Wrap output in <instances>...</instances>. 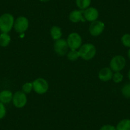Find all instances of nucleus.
<instances>
[{"mask_svg": "<svg viewBox=\"0 0 130 130\" xmlns=\"http://www.w3.org/2000/svg\"><path fill=\"white\" fill-rule=\"evenodd\" d=\"M14 18L10 13H4L0 17V30L2 32L8 33L14 25Z\"/></svg>", "mask_w": 130, "mask_h": 130, "instance_id": "f257e3e1", "label": "nucleus"}, {"mask_svg": "<svg viewBox=\"0 0 130 130\" xmlns=\"http://www.w3.org/2000/svg\"><path fill=\"white\" fill-rule=\"evenodd\" d=\"M79 48L78 52H79L80 57L86 61L91 60L96 55V47L92 43H86L82 45Z\"/></svg>", "mask_w": 130, "mask_h": 130, "instance_id": "f03ea898", "label": "nucleus"}, {"mask_svg": "<svg viewBox=\"0 0 130 130\" xmlns=\"http://www.w3.org/2000/svg\"><path fill=\"white\" fill-rule=\"evenodd\" d=\"M126 65V60L122 56H116L113 57L110 62V67L112 71L118 72L122 70Z\"/></svg>", "mask_w": 130, "mask_h": 130, "instance_id": "7ed1b4c3", "label": "nucleus"}, {"mask_svg": "<svg viewBox=\"0 0 130 130\" xmlns=\"http://www.w3.org/2000/svg\"><path fill=\"white\" fill-rule=\"evenodd\" d=\"M32 86L34 91L39 94L45 93L48 89V82L44 78H38L32 82Z\"/></svg>", "mask_w": 130, "mask_h": 130, "instance_id": "20e7f679", "label": "nucleus"}, {"mask_svg": "<svg viewBox=\"0 0 130 130\" xmlns=\"http://www.w3.org/2000/svg\"><path fill=\"white\" fill-rule=\"evenodd\" d=\"M67 43L71 49L77 50L82 46V38L77 32H72L68 36Z\"/></svg>", "mask_w": 130, "mask_h": 130, "instance_id": "39448f33", "label": "nucleus"}, {"mask_svg": "<svg viewBox=\"0 0 130 130\" xmlns=\"http://www.w3.org/2000/svg\"><path fill=\"white\" fill-rule=\"evenodd\" d=\"M68 45L67 41L65 40L64 39H60L56 40L54 45L55 52L59 56H63L64 55L66 54L68 49Z\"/></svg>", "mask_w": 130, "mask_h": 130, "instance_id": "423d86ee", "label": "nucleus"}, {"mask_svg": "<svg viewBox=\"0 0 130 130\" xmlns=\"http://www.w3.org/2000/svg\"><path fill=\"white\" fill-rule=\"evenodd\" d=\"M13 103L17 108H22L27 103V97L26 94L22 91H17L13 95Z\"/></svg>", "mask_w": 130, "mask_h": 130, "instance_id": "0eeeda50", "label": "nucleus"}, {"mask_svg": "<svg viewBox=\"0 0 130 130\" xmlns=\"http://www.w3.org/2000/svg\"><path fill=\"white\" fill-rule=\"evenodd\" d=\"M14 29L16 32L22 33L27 29L29 27V21L26 17H19L14 22Z\"/></svg>", "mask_w": 130, "mask_h": 130, "instance_id": "6e6552de", "label": "nucleus"}, {"mask_svg": "<svg viewBox=\"0 0 130 130\" xmlns=\"http://www.w3.org/2000/svg\"><path fill=\"white\" fill-rule=\"evenodd\" d=\"M105 28V24L103 22L100 21H94L89 27V32L91 35L98 37L102 33Z\"/></svg>", "mask_w": 130, "mask_h": 130, "instance_id": "1a4fd4ad", "label": "nucleus"}, {"mask_svg": "<svg viewBox=\"0 0 130 130\" xmlns=\"http://www.w3.org/2000/svg\"><path fill=\"white\" fill-rule=\"evenodd\" d=\"M84 16L85 19L87 20L89 22H94V21H97L99 13L96 8L94 7H89L87 9L84 10Z\"/></svg>", "mask_w": 130, "mask_h": 130, "instance_id": "9d476101", "label": "nucleus"}, {"mask_svg": "<svg viewBox=\"0 0 130 130\" xmlns=\"http://www.w3.org/2000/svg\"><path fill=\"white\" fill-rule=\"evenodd\" d=\"M69 19L71 22L73 23H77V22L82 21L85 22L86 19L84 16V10H73L70 13Z\"/></svg>", "mask_w": 130, "mask_h": 130, "instance_id": "9b49d317", "label": "nucleus"}, {"mask_svg": "<svg viewBox=\"0 0 130 130\" xmlns=\"http://www.w3.org/2000/svg\"><path fill=\"white\" fill-rule=\"evenodd\" d=\"M113 77V73L110 68H104L101 70L98 74L100 80L103 82H107L111 80Z\"/></svg>", "mask_w": 130, "mask_h": 130, "instance_id": "f8f14e48", "label": "nucleus"}, {"mask_svg": "<svg viewBox=\"0 0 130 130\" xmlns=\"http://www.w3.org/2000/svg\"><path fill=\"white\" fill-rule=\"evenodd\" d=\"M13 94L10 91L4 90L0 92V102L2 103H8L12 100Z\"/></svg>", "mask_w": 130, "mask_h": 130, "instance_id": "ddd939ff", "label": "nucleus"}, {"mask_svg": "<svg viewBox=\"0 0 130 130\" xmlns=\"http://www.w3.org/2000/svg\"><path fill=\"white\" fill-rule=\"evenodd\" d=\"M51 35L54 40H57L61 38L62 36L61 29L58 26H54L51 29Z\"/></svg>", "mask_w": 130, "mask_h": 130, "instance_id": "4468645a", "label": "nucleus"}, {"mask_svg": "<svg viewBox=\"0 0 130 130\" xmlns=\"http://www.w3.org/2000/svg\"><path fill=\"white\" fill-rule=\"evenodd\" d=\"M116 130H130V119H125L117 124Z\"/></svg>", "mask_w": 130, "mask_h": 130, "instance_id": "2eb2a0df", "label": "nucleus"}, {"mask_svg": "<svg viewBox=\"0 0 130 130\" xmlns=\"http://www.w3.org/2000/svg\"><path fill=\"white\" fill-rule=\"evenodd\" d=\"M11 38L8 33H5L2 32V34L0 35V46L2 47H7L9 45L10 42Z\"/></svg>", "mask_w": 130, "mask_h": 130, "instance_id": "dca6fc26", "label": "nucleus"}, {"mask_svg": "<svg viewBox=\"0 0 130 130\" xmlns=\"http://www.w3.org/2000/svg\"><path fill=\"white\" fill-rule=\"evenodd\" d=\"M91 3V0H76L77 6L81 10H86L89 8Z\"/></svg>", "mask_w": 130, "mask_h": 130, "instance_id": "f3484780", "label": "nucleus"}, {"mask_svg": "<svg viewBox=\"0 0 130 130\" xmlns=\"http://www.w3.org/2000/svg\"><path fill=\"white\" fill-rule=\"evenodd\" d=\"M67 57H68V59L70 60V61H76L80 57L79 52H78V51H76V50H72V51L68 52Z\"/></svg>", "mask_w": 130, "mask_h": 130, "instance_id": "a211bd4d", "label": "nucleus"}, {"mask_svg": "<svg viewBox=\"0 0 130 130\" xmlns=\"http://www.w3.org/2000/svg\"><path fill=\"white\" fill-rule=\"evenodd\" d=\"M122 95L124 97L129 98H130V84H127L122 87L121 89Z\"/></svg>", "mask_w": 130, "mask_h": 130, "instance_id": "6ab92c4d", "label": "nucleus"}, {"mask_svg": "<svg viewBox=\"0 0 130 130\" xmlns=\"http://www.w3.org/2000/svg\"><path fill=\"white\" fill-rule=\"evenodd\" d=\"M32 89H33V86H32V82H27L24 84L22 86V92L25 94L29 93L31 92Z\"/></svg>", "mask_w": 130, "mask_h": 130, "instance_id": "aec40b11", "label": "nucleus"}, {"mask_svg": "<svg viewBox=\"0 0 130 130\" xmlns=\"http://www.w3.org/2000/svg\"><path fill=\"white\" fill-rule=\"evenodd\" d=\"M121 41L125 47H130V34L124 35L121 38Z\"/></svg>", "mask_w": 130, "mask_h": 130, "instance_id": "412c9836", "label": "nucleus"}, {"mask_svg": "<svg viewBox=\"0 0 130 130\" xmlns=\"http://www.w3.org/2000/svg\"><path fill=\"white\" fill-rule=\"evenodd\" d=\"M112 79L113 80L115 83H119V82H122V79H123V75L119 72H116L114 74H113Z\"/></svg>", "mask_w": 130, "mask_h": 130, "instance_id": "4be33fe9", "label": "nucleus"}, {"mask_svg": "<svg viewBox=\"0 0 130 130\" xmlns=\"http://www.w3.org/2000/svg\"><path fill=\"white\" fill-rule=\"evenodd\" d=\"M6 115V108L3 103L0 102V119H3Z\"/></svg>", "mask_w": 130, "mask_h": 130, "instance_id": "5701e85b", "label": "nucleus"}, {"mask_svg": "<svg viewBox=\"0 0 130 130\" xmlns=\"http://www.w3.org/2000/svg\"><path fill=\"white\" fill-rule=\"evenodd\" d=\"M100 130H116V127H115L112 125L107 124L102 126Z\"/></svg>", "mask_w": 130, "mask_h": 130, "instance_id": "b1692460", "label": "nucleus"}, {"mask_svg": "<svg viewBox=\"0 0 130 130\" xmlns=\"http://www.w3.org/2000/svg\"><path fill=\"white\" fill-rule=\"evenodd\" d=\"M41 2H49L50 0H40Z\"/></svg>", "mask_w": 130, "mask_h": 130, "instance_id": "393cba45", "label": "nucleus"}, {"mask_svg": "<svg viewBox=\"0 0 130 130\" xmlns=\"http://www.w3.org/2000/svg\"><path fill=\"white\" fill-rule=\"evenodd\" d=\"M127 54H128V57L130 59V49L128 51V52H127Z\"/></svg>", "mask_w": 130, "mask_h": 130, "instance_id": "a878e982", "label": "nucleus"}, {"mask_svg": "<svg viewBox=\"0 0 130 130\" xmlns=\"http://www.w3.org/2000/svg\"><path fill=\"white\" fill-rule=\"evenodd\" d=\"M128 78L130 80V70L129 71V73H128Z\"/></svg>", "mask_w": 130, "mask_h": 130, "instance_id": "bb28decb", "label": "nucleus"}, {"mask_svg": "<svg viewBox=\"0 0 130 130\" xmlns=\"http://www.w3.org/2000/svg\"><path fill=\"white\" fill-rule=\"evenodd\" d=\"M129 2H130V0H129Z\"/></svg>", "mask_w": 130, "mask_h": 130, "instance_id": "cd10ccee", "label": "nucleus"}]
</instances>
